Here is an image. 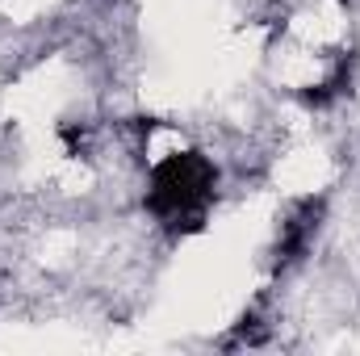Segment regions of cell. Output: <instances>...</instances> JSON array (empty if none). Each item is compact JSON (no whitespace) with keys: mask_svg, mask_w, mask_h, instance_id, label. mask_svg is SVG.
<instances>
[{"mask_svg":"<svg viewBox=\"0 0 360 356\" xmlns=\"http://www.w3.org/2000/svg\"><path fill=\"white\" fill-rule=\"evenodd\" d=\"M218 193V168L205 151H168L147 180V210L155 222H164L168 231L188 235L201 231L205 210Z\"/></svg>","mask_w":360,"mask_h":356,"instance_id":"6da1fadb","label":"cell"},{"mask_svg":"<svg viewBox=\"0 0 360 356\" xmlns=\"http://www.w3.org/2000/svg\"><path fill=\"white\" fill-rule=\"evenodd\" d=\"M323 210H327L323 197H302V201L289 205V214H285V222L276 231V248H272L276 272H289L293 265L306 260V252L314 248V235L323 227Z\"/></svg>","mask_w":360,"mask_h":356,"instance_id":"7a4b0ae2","label":"cell"}]
</instances>
